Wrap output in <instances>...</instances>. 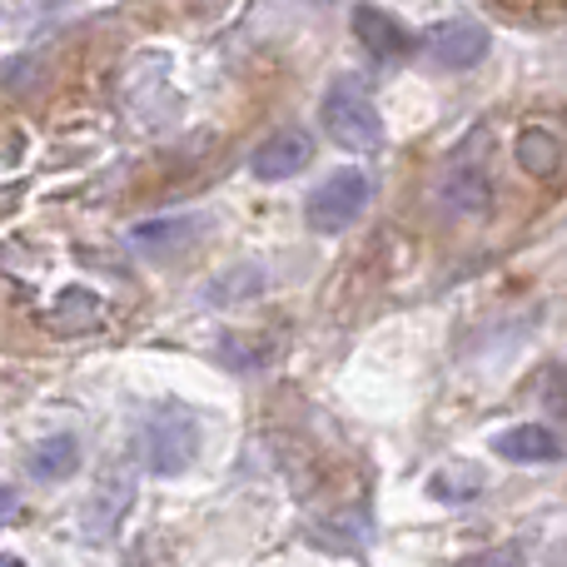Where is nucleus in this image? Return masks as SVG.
Returning <instances> with one entry per match:
<instances>
[{
    "instance_id": "9",
    "label": "nucleus",
    "mask_w": 567,
    "mask_h": 567,
    "mask_svg": "<svg viewBox=\"0 0 567 567\" xmlns=\"http://www.w3.org/2000/svg\"><path fill=\"white\" fill-rule=\"evenodd\" d=\"M100 319H105V303H100L90 289H65L45 309L50 333H90V329H100Z\"/></svg>"
},
{
    "instance_id": "16",
    "label": "nucleus",
    "mask_w": 567,
    "mask_h": 567,
    "mask_svg": "<svg viewBox=\"0 0 567 567\" xmlns=\"http://www.w3.org/2000/svg\"><path fill=\"white\" fill-rule=\"evenodd\" d=\"M319 6H323V0H319Z\"/></svg>"
},
{
    "instance_id": "4",
    "label": "nucleus",
    "mask_w": 567,
    "mask_h": 567,
    "mask_svg": "<svg viewBox=\"0 0 567 567\" xmlns=\"http://www.w3.org/2000/svg\"><path fill=\"white\" fill-rule=\"evenodd\" d=\"M488 45H493L488 25H478V20H468V16L439 20V25L423 35L429 60H433V65H443V70H473L483 55H488Z\"/></svg>"
},
{
    "instance_id": "8",
    "label": "nucleus",
    "mask_w": 567,
    "mask_h": 567,
    "mask_svg": "<svg viewBox=\"0 0 567 567\" xmlns=\"http://www.w3.org/2000/svg\"><path fill=\"white\" fill-rule=\"evenodd\" d=\"M369 513L363 508H339L329 513V518H313L309 523V538L319 543L323 553H359L369 548Z\"/></svg>"
},
{
    "instance_id": "2",
    "label": "nucleus",
    "mask_w": 567,
    "mask_h": 567,
    "mask_svg": "<svg viewBox=\"0 0 567 567\" xmlns=\"http://www.w3.org/2000/svg\"><path fill=\"white\" fill-rule=\"evenodd\" d=\"M319 125L349 155H379L383 150V120L373 110V100L353 85H333L319 105Z\"/></svg>"
},
{
    "instance_id": "11",
    "label": "nucleus",
    "mask_w": 567,
    "mask_h": 567,
    "mask_svg": "<svg viewBox=\"0 0 567 567\" xmlns=\"http://www.w3.org/2000/svg\"><path fill=\"white\" fill-rule=\"evenodd\" d=\"M75 458H80L75 439H70V433H55V439H45V443L30 449V473H35L40 483H60V478L75 473Z\"/></svg>"
},
{
    "instance_id": "5",
    "label": "nucleus",
    "mask_w": 567,
    "mask_h": 567,
    "mask_svg": "<svg viewBox=\"0 0 567 567\" xmlns=\"http://www.w3.org/2000/svg\"><path fill=\"white\" fill-rule=\"evenodd\" d=\"M349 25H353L359 45L369 50L373 60H403V55H413V35H409V25H399V20H393L389 10H379V6H353Z\"/></svg>"
},
{
    "instance_id": "14",
    "label": "nucleus",
    "mask_w": 567,
    "mask_h": 567,
    "mask_svg": "<svg viewBox=\"0 0 567 567\" xmlns=\"http://www.w3.org/2000/svg\"><path fill=\"white\" fill-rule=\"evenodd\" d=\"M458 567H528V558H523V548L503 543V548H483V553H473V558H463Z\"/></svg>"
},
{
    "instance_id": "6",
    "label": "nucleus",
    "mask_w": 567,
    "mask_h": 567,
    "mask_svg": "<svg viewBox=\"0 0 567 567\" xmlns=\"http://www.w3.org/2000/svg\"><path fill=\"white\" fill-rule=\"evenodd\" d=\"M309 159H313L309 130H275V135H269L265 145L255 150L249 169H255L259 179H289V175H299Z\"/></svg>"
},
{
    "instance_id": "13",
    "label": "nucleus",
    "mask_w": 567,
    "mask_h": 567,
    "mask_svg": "<svg viewBox=\"0 0 567 567\" xmlns=\"http://www.w3.org/2000/svg\"><path fill=\"white\" fill-rule=\"evenodd\" d=\"M518 159H523V169H533V175H553V169H558V140L543 135V130H528L518 145Z\"/></svg>"
},
{
    "instance_id": "3",
    "label": "nucleus",
    "mask_w": 567,
    "mask_h": 567,
    "mask_svg": "<svg viewBox=\"0 0 567 567\" xmlns=\"http://www.w3.org/2000/svg\"><path fill=\"white\" fill-rule=\"evenodd\" d=\"M363 205H369V179L359 169H333L309 195L303 215H309V229H319V235H343L363 215Z\"/></svg>"
},
{
    "instance_id": "1",
    "label": "nucleus",
    "mask_w": 567,
    "mask_h": 567,
    "mask_svg": "<svg viewBox=\"0 0 567 567\" xmlns=\"http://www.w3.org/2000/svg\"><path fill=\"white\" fill-rule=\"evenodd\" d=\"M199 453V423L189 409H179V403H165V409L150 413L145 433H140V458H145L150 473H159V478H175V473H185L189 463H195Z\"/></svg>"
},
{
    "instance_id": "15",
    "label": "nucleus",
    "mask_w": 567,
    "mask_h": 567,
    "mask_svg": "<svg viewBox=\"0 0 567 567\" xmlns=\"http://www.w3.org/2000/svg\"><path fill=\"white\" fill-rule=\"evenodd\" d=\"M0 567H25V563H20V558H6V563H0Z\"/></svg>"
},
{
    "instance_id": "12",
    "label": "nucleus",
    "mask_w": 567,
    "mask_h": 567,
    "mask_svg": "<svg viewBox=\"0 0 567 567\" xmlns=\"http://www.w3.org/2000/svg\"><path fill=\"white\" fill-rule=\"evenodd\" d=\"M195 235V219H150V225L135 229V245L145 249H169V245H185Z\"/></svg>"
},
{
    "instance_id": "7",
    "label": "nucleus",
    "mask_w": 567,
    "mask_h": 567,
    "mask_svg": "<svg viewBox=\"0 0 567 567\" xmlns=\"http://www.w3.org/2000/svg\"><path fill=\"white\" fill-rule=\"evenodd\" d=\"M439 199L453 209V215H463V219H478V215H488V205H493L488 169H483V165H473V159H463V165H453L449 175H443V185H439Z\"/></svg>"
},
{
    "instance_id": "10",
    "label": "nucleus",
    "mask_w": 567,
    "mask_h": 567,
    "mask_svg": "<svg viewBox=\"0 0 567 567\" xmlns=\"http://www.w3.org/2000/svg\"><path fill=\"white\" fill-rule=\"evenodd\" d=\"M493 449H498L503 458H513V463H553V458H563V443L553 439V429H543V423H518V429L498 433Z\"/></svg>"
}]
</instances>
